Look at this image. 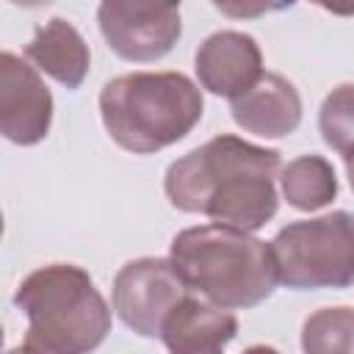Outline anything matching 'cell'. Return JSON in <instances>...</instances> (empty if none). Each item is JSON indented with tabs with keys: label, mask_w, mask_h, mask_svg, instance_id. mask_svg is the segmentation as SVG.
<instances>
[{
	"label": "cell",
	"mask_w": 354,
	"mask_h": 354,
	"mask_svg": "<svg viewBox=\"0 0 354 354\" xmlns=\"http://www.w3.org/2000/svg\"><path fill=\"white\" fill-rule=\"evenodd\" d=\"M97 25L119 58L160 61L183 36L180 0H100Z\"/></svg>",
	"instance_id": "8992f818"
},
{
	"label": "cell",
	"mask_w": 354,
	"mask_h": 354,
	"mask_svg": "<svg viewBox=\"0 0 354 354\" xmlns=\"http://www.w3.org/2000/svg\"><path fill=\"white\" fill-rule=\"evenodd\" d=\"M202 113V88L183 72H130L100 91L108 136L133 155H152L183 141Z\"/></svg>",
	"instance_id": "277c9868"
},
{
	"label": "cell",
	"mask_w": 354,
	"mask_h": 354,
	"mask_svg": "<svg viewBox=\"0 0 354 354\" xmlns=\"http://www.w3.org/2000/svg\"><path fill=\"white\" fill-rule=\"evenodd\" d=\"M53 124V94L39 69L14 55H0V133L17 147H33L47 138Z\"/></svg>",
	"instance_id": "ba28073f"
},
{
	"label": "cell",
	"mask_w": 354,
	"mask_h": 354,
	"mask_svg": "<svg viewBox=\"0 0 354 354\" xmlns=\"http://www.w3.org/2000/svg\"><path fill=\"white\" fill-rule=\"evenodd\" d=\"M301 348L310 354H354V307H321L307 315Z\"/></svg>",
	"instance_id": "5bb4252c"
},
{
	"label": "cell",
	"mask_w": 354,
	"mask_h": 354,
	"mask_svg": "<svg viewBox=\"0 0 354 354\" xmlns=\"http://www.w3.org/2000/svg\"><path fill=\"white\" fill-rule=\"evenodd\" d=\"M194 69L205 91L235 100L263 75V53L249 33L216 30L196 47Z\"/></svg>",
	"instance_id": "9c48e42d"
},
{
	"label": "cell",
	"mask_w": 354,
	"mask_h": 354,
	"mask_svg": "<svg viewBox=\"0 0 354 354\" xmlns=\"http://www.w3.org/2000/svg\"><path fill=\"white\" fill-rule=\"evenodd\" d=\"M25 58L69 91L80 88L91 69V50L86 39L64 17H53L36 28L33 39L25 44Z\"/></svg>",
	"instance_id": "7c38bea8"
},
{
	"label": "cell",
	"mask_w": 354,
	"mask_h": 354,
	"mask_svg": "<svg viewBox=\"0 0 354 354\" xmlns=\"http://www.w3.org/2000/svg\"><path fill=\"white\" fill-rule=\"evenodd\" d=\"M216 11H221L230 19H257L268 14L277 0H210Z\"/></svg>",
	"instance_id": "2e32d148"
},
{
	"label": "cell",
	"mask_w": 354,
	"mask_h": 354,
	"mask_svg": "<svg viewBox=\"0 0 354 354\" xmlns=\"http://www.w3.org/2000/svg\"><path fill=\"white\" fill-rule=\"evenodd\" d=\"M335 17H354V0H307Z\"/></svg>",
	"instance_id": "e0dca14e"
},
{
	"label": "cell",
	"mask_w": 354,
	"mask_h": 354,
	"mask_svg": "<svg viewBox=\"0 0 354 354\" xmlns=\"http://www.w3.org/2000/svg\"><path fill=\"white\" fill-rule=\"evenodd\" d=\"M343 160H346V174H348L351 191H354V149H351V152H346V155H343Z\"/></svg>",
	"instance_id": "d6986e66"
},
{
	"label": "cell",
	"mask_w": 354,
	"mask_h": 354,
	"mask_svg": "<svg viewBox=\"0 0 354 354\" xmlns=\"http://www.w3.org/2000/svg\"><path fill=\"white\" fill-rule=\"evenodd\" d=\"M318 130L326 147L346 155L354 149V83L335 86L318 111Z\"/></svg>",
	"instance_id": "9a60e30c"
},
{
	"label": "cell",
	"mask_w": 354,
	"mask_h": 354,
	"mask_svg": "<svg viewBox=\"0 0 354 354\" xmlns=\"http://www.w3.org/2000/svg\"><path fill=\"white\" fill-rule=\"evenodd\" d=\"M230 113L252 136L285 138L301 124V97L288 77L263 72L243 94L230 100Z\"/></svg>",
	"instance_id": "30bf717a"
},
{
	"label": "cell",
	"mask_w": 354,
	"mask_h": 354,
	"mask_svg": "<svg viewBox=\"0 0 354 354\" xmlns=\"http://www.w3.org/2000/svg\"><path fill=\"white\" fill-rule=\"evenodd\" d=\"M191 293L169 257H138L124 263L111 288L119 321L141 337H160L171 310Z\"/></svg>",
	"instance_id": "52a82bcc"
},
{
	"label": "cell",
	"mask_w": 354,
	"mask_h": 354,
	"mask_svg": "<svg viewBox=\"0 0 354 354\" xmlns=\"http://www.w3.org/2000/svg\"><path fill=\"white\" fill-rule=\"evenodd\" d=\"M238 335V318L199 293H188L166 318L160 340L174 354H216Z\"/></svg>",
	"instance_id": "8fae6325"
},
{
	"label": "cell",
	"mask_w": 354,
	"mask_h": 354,
	"mask_svg": "<svg viewBox=\"0 0 354 354\" xmlns=\"http://www.w3.org/2000/svg\"><path fill=\"white\" fill-rule=\"evenodd\" d=\"M169 260L194 293L227 310L257 307L279 285L271 243L230 224L213 221L177 232Z\"/></svg>",
	"instance_id": "7a4b0ae2"
},
{
	"label": "cell",
	"mask_w": 354,
	"mask_h": 354,
	"mask_svg": "<svg viewBox=\"0 0 354 354\" xmlns=\"http://www.w3.org/2000/svg\"><path fill=\"white\" fill-rule=\"evenodd\" d=\"M8 3H14L19 8H41V6H50L53 0H8Z\"/></svg>",
	"instance_id": "ac0fdd59"
},
{
	"label": "cell",
	"mask_w": 354,
	"mask_h": 354,
	"mask_svg": "<svg viewBox=\"0 0 354 354\" xmlns=\"http://www.w3.org/2000/svg\"><path fill=\"white\" fill-rule=\"evenodd\" d=\"M14 307L28 318L19 351L83 354L94 351L111 332V307L86 268L50 263L30 271L17 293Z\"/></svg>",
	"instance_id": "3957f363"
},
{
	"label": "cell",
	"mask_w": 354,
	"mask_h": 354,
	"mask_svg": "<svg viewBox=\"0 0 354 354\" xmlns=\"http://www.w3.org/2000/svg\"><path fill=\"white\" fill-rule=\"evenodd\" d=\"M279 188L290 207L313 213L337 196V177L324 155H299L279 171Z\"/></svg>",
	"instance_id": "4fadbf2b"
},
{
	"label": "cell",
	"mask_w": 354,
	"mask_h": 354,
	"mask_svg": "<svg viewBox=\"0 0 354 354\" xmlns=\"http://www.w3.org/2000/svg\"><path fill=\"white\" fill-rule=\"evenodd\" d=\"M279 282L290 290L354 285V213L332 210L282 227L271 241Z\"/></svg>",
	"instance_id": "5b68a950"
},
{
	"label": "cell",
	"mask_w": 354,
	"mask_h": 354,
	"mask_svg": "<svg viewBox=\"0 0 354 354\" xmlns=\"http://www.w3.org/2000/svg\"><path fill=\"white\" fill-rule=\"evenodd\" d=\"M282 158L232 133H221L166 169L163 191L171 207L207 216L246 232L266 227L279 207L277 177Z\"/></svg>",
	"instance_id": "6da1fadb"
}]
</instances>
